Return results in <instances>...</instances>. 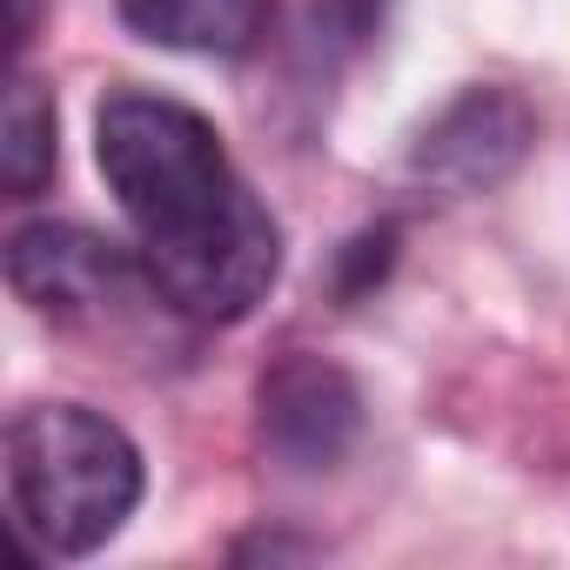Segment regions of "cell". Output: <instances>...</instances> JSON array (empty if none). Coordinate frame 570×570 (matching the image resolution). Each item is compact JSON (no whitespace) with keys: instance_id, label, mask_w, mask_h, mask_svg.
I'll return each instance as SVG.
<instances>
[{"instance_id":"cell-1","label":"cell","mask_w":570,"mask_h":570,"mask_svg":"<svg viewBox=\"0 0 570 570\" xmlns=\"http://www.w3.org/2000/svg\"><path fill=\"white\" fill-rule=\"evenodd\" d=\"M95 168L175 316L242 323L275 289L282 228L202 108L148 88H108L95 108Z\"/></svg>"},{"instance_id":"cell-2","label":"cell","mask_w":570,"mask_h":570,"mask_svg":"<svg viewBox=\"0 0 570 570\" xmlns=\"http://www.w3.org/2000/svg\"><path fill=\"white\" fill-rule=\"evenodd\" d=\"M8 503L35 550L95 557L141 503V450L88 403H35L8 423Z\"/></svg>"},{"instance_id":"cell-3","label":"cell","mask_w":570,"mask_h":570,"mask_svg":"<svg viewBox=\"0 0 570 570\" xmlns=\"http://www.w3.org/2000/svg\"><path fill=\"white\" fill-rule=\"evenodd\" d=\"M8 282L35 316H48L61 330H101V323H121L135 303H161L141 255L128 262L115 242H101L95 228H75V222L14 228L8 235Z\"/></svg>"},{"instance_id":"cell-4","label":"cell","mask_w":570,"mask_h":570,"mask_svg":"<svg viewBox=\"0 0 570 570\" xmlns=\"http://www.w3.org/2000/svg\"><path fill=\"white\" fill-rule=\"evenodd\" d=\"M255 430L282 470H336L363 436V390L343 363L289 350L255 383Z\"/></svg>"},{"instance_id":"cell-5","label":"cell","mask_w":570,"mask_h":570,"mask_svg":"<svg viewBox=\"0 0 570 570\" xmlns=\"http://www.w3.org/2000/svg\"><path fill=\"white\" fill-rule=\"evenodd\" d=\"M537 141V115L523 95L510 88H463L423 135H416V155L410 168L436 188H456V195H476V188H497Z\"/></svg>"},{"instance_id":"cell-6","label":"cell","mask_w":570,"mask_h":570,"mask_svg":"<svg viewBox=\"0 0 570 570\" xmlns=\"http://www.w3.org/2000/svg\"><path fill=\"white\" fill-rule=\"evenodd\" d=\"M121 21L175 55L235 61L268 35V0H115Z\"/></svg>"},{"instance_id":"cell-7","label":"cell","mask_w":570,"mask_h":570,"mask_svg":"<svg viewBox=\"0 0 570 570\" xmlns=\"http://www.w3.org/2000/svg\"><path fill=\"white\" fill-rule=\"evenodd\" d=\"M55 95L35 81V75H14L8 81V115H0V181H8L14 202H35L48 181H55Z\"/></svg>"},{"instance_id":"cell-8","label":"cell","mask_w":570,"mask_h":570,"mask_svg":"<svg viewBox=\"0 0 570 570\" xmlns=\"http://www.w3.org/2000/svg\"><path fill=\"white\" fill-rule=\"evenodd\" d=\"M390 255H396V228H370V235H356V242L343 248V296H363L370 282H383Z\"/></svg>"},{"instance_id":"cell-9","label":"cell","mask_w":570,"mask_h":570,"mask_svg":"<svg viewBox=\"0 0 570 570\" xmlns=\"http://www.w3.org/2000/svg\"><path fill=\"white\" fill-rule=\"evenodd\" d=\"M330 14L343 21V35H350V41H363V35L376 28V14H383V0H330Z\"/></svg>"}]
</instances>
